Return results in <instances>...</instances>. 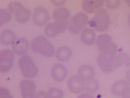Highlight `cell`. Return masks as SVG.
<instances>
[{
    "label": "cell",
    "mask_w": 130,
    "mask_h": 98,
    "mask_svg": "<svg viewBox=\"0 0 130 98\" xmlns=\"http://www.w3.org/2000/svg\"><path fill=\"white\" fill-rule=\"evenodd\" d=\"M110 18L107 10L100 8L95 11L93 18L89 22V26L97 32H102L109 26Z\"/></svg>",
    "instance_id": "1"
},
{
    "label": "cell",
    "mask_w": 130,
    "mask_h": 98,
    "mask_svg": "<svg viewBox=\"0 0 130 98\" xmlns=\"http://www.w3.org/2000/svg\"><path fill=\"white\" fill-rule=\"evenodd\" d=\"M96 44L100 54L113 56L117 53V45L113 42L111 36L107 34H102L99 36L97 39Z\"/></svg>",
    "instance_id": "2"
},
{
    "label": "cell",
    "mask_w": 130,
    "mask_h": 98,
    "mask_svg": "<svg viewBox=\"0 0 130 98\" xmlns=\"http://www.w3.org/2000/svg\"><path fill=\"white\" fill-rule=\"evenodd\" d=\"M97 63L101 70L104 72L108 73L115 70L122 65L119 56H108L100 54Z\"/></svg>",
    "instance_id": "3"
},
{
    "label": "cell",
    "mask_w": 130,
    "mask_h": 98,
    "mask_svg": "<svg viewBox=\"0 0 130 98\" xmlns=\"http://www.w3.org/2000/svg\"><path fill=\"white\" fill-rule=\"evenodd\" d=\"M31 48L35 52L46 57L53 56L55 52L53 45L42 36H38L34 39L32 42Z\"/></svg>",
    "instance_id": "4"
},
{
    "label": "cell",
    "mask_w": 130,
    "mask_h": 98,
    "mask_svg": "<svg viewBox=\"0 0 130 98\" xmlns=\"http://www.w3.org/2000/svg\"><path fill=\"white\" fill-rule=\"evenodd\" d=\"M8 8L18 22L25 23L29 19L31 15L30 10L26 8L20 2L15 1L10 2L8 4Z\"/></svg>",
    "instance_id": "5"
},
{
    "label": "cell",
    "mask_w": 130,
    "mask_h": 98,
    "mask_svg": "<svg viewBox=\"0 0 130 98\" xmlns=\"http://www.w3.org/2000/svg\"><path fill=\"white\" fill-rule=\"evenodd\" d=\"M18 65L24 77L32 78L38 72V68L31 58L28 55L22 56L18 61Z\"/></svg>",
    "instance_id": "6"
},
{
    "label": "cell",
    "mask_w": 130,
    "mask_h": 98,
    "mask_svg": "<svg viewBox=\"0 0 130 98\" xmlns=\"http://www.w3.org/2000/svg\"><path fill=\"white\" fill-rule=\"evenodd\" d=\"M54 22L56 24L61 33L63 32L68 27L70 14L67 8L60 7L56 8L53 12Z\"/></svg>",
    "instance_id": "7"
},
{
    "label": "cell",
    "mask_w": 130,
    "mask_h": 98,
    "mask_svg": "<svg viewBox=\"0 0 130 98\" xmlns=\"http://www.w3.org/2000/svg\"><path fill=\"white\" fill-rule=\"evenodd\" d=\"M89 22L88 17L86 14L78 12L69 20L68 29L73 34H78L85 28Z\"/></svg>",
    "instance_id": "8"
},
{
    "label": "cell",
    "mask_w": 130,
    "mask_h": 98,
    "mask_svg": "<svg viewBox=\"0 0 130 98\" xmlns=\"http://www.w3.org/2000/svg\"><path fill=\"white\" fill-rule=\"evenodd\" d=\"M14 60L13 53L9 49L1 50L0 52V72H8L12 67Z\"/></svg>",
    "instance_id": "9"
},
{
    "label": "cell",
    "mask_w": 130,
    "mask_h": 98,
    "mask_svg": "<svg viewBox=\"0 0 130 98\" xmlns=\"http://www.w3.org/2000/svg\"><path fill=\"white\" fill-rule=\"evenodd\" d=\"M19 86L22 98H35L36 87L34 82L30 80H23L20 81Z\"/></svg>",
    "instance_id": "10"
},
{
    "label": "cell",
    "mask_w": 130,
    "mask_h": 98,
    "mask_svg": "<svg viewBox=\"0 0 130 98\" xmlns=\"http://www.w3.org/2000/svg\"><path fill=\"white\" fill-rule=\"evenodd\" d=\"M32 19L35 24L37 26H44L49 20L50 14L46 8L38 7L35 9Z\"/></svg>",
    "instance_id": "11"
},
{
    "label": "cell",
    "mask_w": 130,
    "mask_h": 98,
    "mask_svg": "<svg viewBox=\"0 0 130 98\" xmlns=\"http://www.w3.org/2000/svg\"><path fill=\"white\" fill-rule=\"evenodd\" d=\"M67 85L70 91L74 94H78L85 90L84 81L77 76L71 77L68 80Z\"/></svg>",
    "instance_id": "12"
},
{
    "label": "cell",
    "mask_w": 130,
    "mask_h": 98,
    "mask_svg": "<svg viewBox=\"0 0 130 98\" xmlns=\"http://www.w3.org/2000/svg\"><path fill=\"white\" fill-rule=\"evenodd\" d=\"M67 74L66 67L61 63H57L52 68V77L56 81L60 82L64 81L67 77Z\"/></svg>",
    "instance_id": "13"
},
{
    "label": "cell",
    "mask_w": 130,
    "mask_h": 98,
    "mask_svg": "<svg viewBox=\"0 0 130 98\" xmlns=\"http://www.w3.org/2000/svg\"><path fill=\"white\" fill-rule=\"evenodd\" d=\"M29 45V43L26 39L20 38L13 44L12 50L15 54L24 56L27 52Z\"/></svg>",
    "instance_id": "14"
},
{
    "label": "cell",
    "mask_w": 130,
    "mask_h": 98,
    "mask_svg": "<svg viewBox=\"0 0 130 98\" xmlns=\"http://www.w3.org/2000/svg\"><path fill=\"white\" fill-rule=\"evenodd\" d=\"M103 4L104 1L101 0H85L82 3V7L85 12L92 14L101 8Z\"/></svg>",
    "instance_id": "15"
},
{
    "label": "cell",
    "mask_w": 130,
    "mask_h": 98,
    "mask_svg": "<svg viewBox=\"0 0 130 98\" xmlns=\"http://www.w3.org/2000/svg\"><path fill=\"white\" fill-rule=\"evenodd\" d=\"M128 87L129 85L125 80H119L116 82L112 86V93L115 96H120Z\"/></svg>",
    "instance_id": "16"
},
{
    "label": "cell",
    "mask_w": 130,
    "mask_h": 98,
    "mask_svg": "<svg viewBox=\"0 0 130 98\" xmlns=\"http://www.w3.org/2000/svg\"><path fill=\"white\" fill-rule=\"evenodd\" d=\"M95 38L94 31L92 29L88 28L83 30L80 36L82 41L85 44L88 45L93 44L95 41Z\"/></svg>",
    "instance_id": "17"
},
{
    "label": "cell",
    "mask_w": 130,
    "mask_h": 98,
    "mask_svg": "<svg viewBox=\"0 0 130 98\" xmlns=\"http://www.w3.org/2000/svg\"><path fill=\"white\" fill-rule=\"evenodd\" d=\"M78 76L84 81L93 78L95 71L92 67L89 65H83L79 68Z\"/></svg>",
    "instance_id": "18"
},
{
    "label": "cell",
    "mask_w": 130,
    "mask_h": 98,
    "mask_svg": "<svg viewBox=\"0 0 130 98\" xmlns=\"http://www.w3.org/2000/svg\"><path fill=\"white\" fill-rule=\"evenodd\" d=\"M15 35L12 31L6 30L1 33V41L2 44L9 45L13 44L15 41Z\"/></svg>",
    "instance_id": "19"
},
{
    "label": "cell",
    "mask_w": 130,
    "mask_h": 98,
    "mask_svg": "<svg viewBox=\"0 0 130 98\" xmlns=\"http://www.w3.org/2000/svg\"><path fill=\"white\" fill-rule=\"evenodd\" d=\"M72 56L70 49L66 47H61L57 50L56 56L59 61H68Z\"/></svg>",
    "instance_id": "20"
},
{
    "label": "cell",
    "mask_w": 130,
    "mask_h": 98,
    "mask_svg": "<svg viewBox=\"0 0 130 98\" xmlns=\"http://www.w3.org/2000/svg\"><path fill=\"white\" fill-rule=\"evenodd\" d=\"M84 88L85 91L89 93H94L99 90V84L97 80L92 78L84 81Z\"/></svg>",
    "instance_id": "21"
},
{
    "label": "cell",
    "mask_w": 130,
    "mask_h": 98,
    "mask_svg": "<svg viewBox=\"0 0 130 98\" xmlns=\"http://www.w3.org/2000/svg\"><path fill=\"white\" fill-rule=\"evenodd\" d=\"M44 32L47 36L53 38L58 36L61 33L59 29L55 22H50L47 24L45 27Z\"/></svg>",
    "instance_id": "22"
},
{
    "label": "cell",
    "mask_w": 130,
    "mask_h": 98,
    "mask_svg": "<svg viewBox=\"0 0 130 98\" xmlns=\"http://www.w3.org/2000/svg\"><path fill=\"white\" fill-rule=\"evenodd\" d=\"M47 95L49 98H63L64 92L61 89L52 88L48 90Z\"/></svg>",
    "instance_id": "23"
},
{
    "label": "cell",
    "mask_w": 130,
    "mask_h": 98,
    "mask_svg": "<svg viewBox=\"0 0 130 98\" xmlns=\"http://www.w3.org/2000/svg\"><path fill=\"white\" fill-rule=\"evenodd\" d=\"M11 15L7 10L5 9L0 10V26H2L3 24L10 21L11 19Z\"/></svg>",
    "instance_id": "24"
},
{
    "label": "cell",
    "mask_w": 130,
    "mask_h": 98,
    "mask_svg": "<svg viewBox=\"0 0 130 98\" xmlns=\"http://www.w3.org/2000/svg\"><path fill=\"white\" fill-rule=\"evenodd\" d=\"M106 5L110 9H115L119 6L120 1L119 0H109L106 1Z\"/></svg>",
    "instance_id": "25"
},
{
    "label": "cell",
    "mask_w": 130,
    "mask_h": 98,
    "mask_svg": "<svg viewBox=\"0 0 130 98\" xmlns=\"http://www.w3.org/2000/svg\"><path fill=\"white\" fill-rule=\"evenodd\" d=\"M0 98H13V97L7 89L1 88L0 89Z\"/></svg>",
    "instance_id": "26"
},
{
    "label": "cell",
    "mask_w": 130,
    "mask_h": 98,
    "mask_svg": "<svg viewBox=\"0 0 130 98\" xmlns=\"http://www.w3.org/2000/svg\"><path fill=\"white\" fill-rule=\"evenodd\" d=\"M35 98H49L48 95L44 91H40L36 94Z\"/></svg>",
    "instance_id": "27"
},
{
    "label": "cell",
    "mask_w": 130,
    "mask_h": 98,
    "mask_svg": "<svg viewBox=\"0 0 130 98\" xmlns=\"http://www.w3.org/2000/svg\"><path fill=\"white\" fill-rule=\"evenodd\" d=\"M77 98H94L91 94L89 93H85L81 94Z\"/></svg>",
    "instance_id": "28"
},
{
    "label": "cell",
    "mask_w": 130,
    "mask_h": 98,
    "mask_svg": "<svg viewBox=\"0 0 130 98\" xmlns=\"http://www.w3.org/2000/svg\"><path fill=\"white\" fill-rule=\"evenodd\" d=\"M122 96V98H130V88L128 87Z\"/></svg>",
    "instance_id": "29"
},
{
    "label": "cell",
    "mask_w": 130,
    "mask_h": 98,
    "mask_svg": "<svg viewBox=\"0 0 130 98\" xmlns=\"http://www.w3.org/2000/svg\"><path fill=\"white\" fill-rule=\"evenodd\" d=\"M52 3H53L54 5L57 6H61L65 3V1H52Z\"/></svg>",
    "instance_id": "30"
},
{
    "label": "cell",
    "mask_w": 130,
    "mask_h": 98,
    "mask_svg": "<svg viewBox=\"0 0 130 98\" xmlns=\"http://www.w3.org/2000/svg\"><path fill=\"white\" fill-rule=\"evenodd\" d=\"M126 2H127V3H128V5H129V7L130 8V0H126Z\"/></svg>",
    "instance_id": "31"
},
{
    "label": "cell",
    "mask_w": 130,
    "mask_h": 98,
    "mask_svg": "<svg viewBox=\"0 0 130 98\" xmlns=\"http://www.w3.org/2000/svg\"><path fill=\"white\" fill-rule=\"evenodd\" d=\"M128 23H129V25L130 26V14L128 16Z\"/></svg>",
    "instance_id": "32"
}]
</instances>
